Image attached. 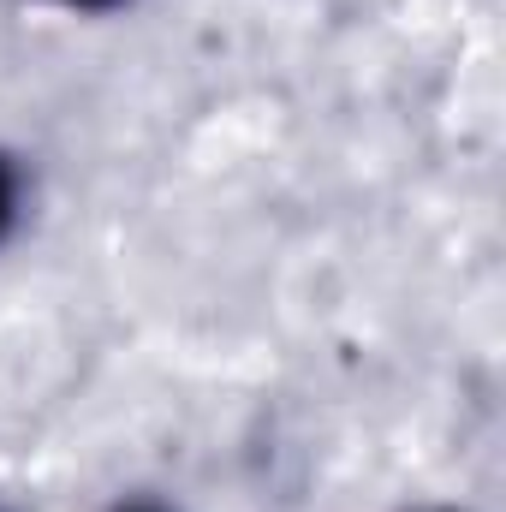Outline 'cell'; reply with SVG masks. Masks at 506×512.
Listing matches in <instances>:
<instances>
[{
  "label": "cell",
  "mask_w": 506,
  "mask_h": 512,
  "mask_svg": "<svg viewBox=\"0 0 506 512\" xmlns=\"http://www.w3.org/2000/svg\"><path fill=\"white\" fill-rule=\"evenodd\" d=\"M24 209H30V167H24V155H12L0 143V251L18 239Z\"/></svg>",
  "instance_id": "1"
},
{
  "label": "cell",
  "mask_w": 506,
  "mask_h": 512,
  "mask_svg": "<svg viewBox=\"0 0 506 512\" xmlns=\"http://www.w3.org/2000/svg\"><path fill=\"white\" fill-rule=\"evenodd\" d=\"M48 6H66V12H114V6H131V0H48Z\"/></svg>",
  "instance_id": "3"
},
{
  "label": "cell",
  "mask_w": 506,
  "mask_h": 512,
  "mask_svg": "<svg viewBox=\"0 0 506 512\" xmlns=\"http://www.w3.org/2000/svg\"><path fill=\"white\" fill-rule=\"evenodd\" d=\"M417 512H459V507H417Z\"/></svg>",
  "instance_id": "4"
},
{
  "label": "cell",
  "mask_w": 506,
  "mask_h": 512,
  "mask_svg": "<svg viewBox=\"0 0 506 512\" xmlns=\"http://www.w3.org/2000/svg\"><path fill=\"white\" fill-rule=\"evenodd\" d=\"M0 512H18V507H12V501H6V495H0Z\"/></svg>",
  "instance_id": "5"
},
{
  "label": "cell",
  "mask_w": 506,
  "mask_h": 512,
  "mask_svg": "<svg viewBox=\"0 0 506 512\" xmlns=\"http://www.w3.org/2000/svg\"><path fill=\"white\" fill-rule=\"evenodd\" d=\"M108 512H179L173 501H155V495H120Z\"/></svg>",
  "instance_id": "2"
}]
</instances>
